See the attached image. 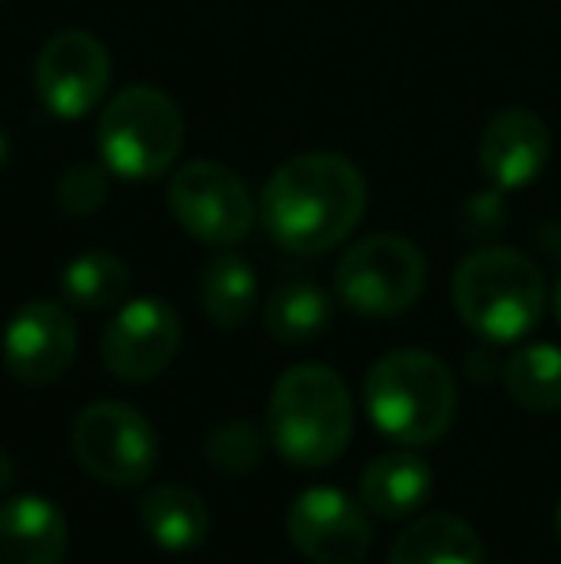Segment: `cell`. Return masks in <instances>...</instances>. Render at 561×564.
Masks as SVG:
<instances>
[{"instance_id":"obj_14","label":"cell","mask_w":561,"mask_h":564,"mask_svg":"<svg viewBox=\"0 0 561 564\" xmlns=\"http://www.w3.org/2000/svg\"><path fill=\"white\" fill-rule=\"evenodd\" d=\"M66 514L46 496H20L0 507V564H62Z\"/></svg>"},{"instance_id":"obj_24","label":"cell","mask_w":561,"mask_h":564,"mask_svg":"<svg viewBox=\"0 0 561 564\" xmlns=\"http://www.w3.org/2000/svg\"><path fill=\"white\" fill-rule=\"evenodd\" d=\"M470 224H465V230H470L473 238H481V235H488V230H496L504 224V212H500V204H496V196H481V200H473L470 204Z\"/></svg>"},{"instance_id":"obj_6","label":"cell","mask_w":561,"mask_h":564,"mask_svg":"<svg viewBox=\"0 0 561 564\" xmlns=\"http://www.w3.org/2000/svg\"><path fill=\"white\" fill-rule=\"evenodd\" d=\"M335 289L350 312L366 319H392L420 304L427 289V258L404 235H369L343 253Z\"/></svg>"},{"instance_id":"obj_3","label":"cell","mask_w":561,"mask_h":564,"mask_svg":"<svg viewBox=\"0 0 561 564\" xmlns=\"http://www.w3.org/2000/svg\"><path fill=\"white\" fill-rule=\"evenodd\" d=\"M270 438L289 465L323 468L354 438L350 388L327 365H292L270 395Z\"/></svg>"},{"instance_id":"obj_27","label":"cell","mask_w":561,"mask_h":564,"mask_svg":"<svg viewBox=\"0 0 561 564\" xmlns=\"http://www.w3.org/2000/svg\"><path fill=\"white\" fill-rule=\"evenodd\" d=\"M554 312H558V323H561V276H558V289H554Z\"/></svg>"},{"instance_id":"obj_9","label":"cell","mask_w":561,"mask_h":564,"mask_svg":"<svg viewBox=\"0 0 561 564\" xmlns=\"http://www.w3.org/2000/svg\"><path fill=\"white\" fill-rule=\"evenodd\" d=\"M112 85V58L93 31L66 28L43 43L35 58V93L58 119L89 116Z\"/></svg>"},{"instance_id":"obj_4","label":"cell","mask_w":561,"mask_h":564,"mask_svg":"<svg viewBox=\"0 0 561 564\" xmlns=\"http://www.w3.org/2000/svg\"><path fill=\"white\" fill-rule=\"evenodd\" d=\"M366 411L397 446H431L450 431L457 384L427 349H392L366 372Z\"/></svg>"},{"instance_id":"obj_17","label":"cell","mask_w":561,"mask_h":564,"mask_svg":"<svg viewBox=\"0 0 561 564\" xmlns=\"http://www.w3.org/2000/svg\"><path fill=\"white\" fill-rule=\"evenodd\" d=\"M389 564H485V545L457 514H423L392 542Z\"/></svg>"},{"instance_id":"obj_8","label":"cell","mask_w":561,"mask_h":564,"mask_svg":"<svg viewBox=\"0 0 561 564\" xmlns=\"http://www.w3.org/2000/svg\"><path fill=\"white\" fill-rule=\"evenodd\" d=\"M170 212L204 246H235L255 224V200L247 193V181L231 165L212 162V158H196L173 173Z\"/></svg>"},{"instance_id":"obj_2","label":"cell","mask_w":561,"mask_h":564,"mask_svg":"<svg viewBox=\"0 0 561 564\" xmlns=\"http://www.w3.org/2000/svg\"><path fill=\"white\" fill-rule=\"evenodd\" d=\"M454 312L485 341H516L539 327L547 307L542 269L511 246H481L465 253L450 281Z\"/></svg>"},{"instance_id":"obj_1","label":"cell","mask_w":561,"mask_h":564,"mask_svg":"<svg viewBox=\"0 0 561 564\" xmlns=\"http://www.w3.org/2000/svg\"><path fill=\"white\" fill-rule=\"evenodd\" d=\"M366 177L343 154L312 150L273 170L262 188V224L289 253H323L354 235L366 216Z\"/></svg>"},{"instance_id":"obj_26","label":"cell","mask_w":561,"mask_h":564,"mask_svg":"<svg viewBox=\"0 0 561 564\" xmlns=\"http://www.w3.org/2000/svg\"><path fill=\"white\" fill-rule=\"evenodd\" d=\"M8 154H12V147H8V134L0 131V170L8 165Z\"/></svg>"},{"instance_id":"obj_28","label":"cell","mask_w":561,"mask_h":564,"mask_svg":"<svg viewBox=\"0 0 561 564\" xmlns=\"http://www.w3.org/2000/svg\"><path fill=\"white\" fill-rule=\"evenodd\" d=\"M554 530H558V542H561V499H558V511H554Z\"/></svg>"},{"instance_id":"obj_20","label":"cell","mask_w":561,"mask_h":564,"mask_svg":"<svg viewBox=\"0 0 561 564\" xmlns=\"http://www.w3.org/2000/svg\"><path fill=\"white\" fill-rule=\"evenodd\" d=\"M131 289V273L116 253L85 250L62 269V296L85 312H105V307L123 304Z\"/></svg>"},{"instance_id":"obj_10","label":"cell","mask_w":561,"mask_h":564,"mask_svg":"<svg viewBox=\"0 0 561 564\" xmlns=\"http://www.w3.org/2000/svg\"><path fill=\"white\" fill-rule=\"evenodd\" d=\"M284 530L292 550L312 564H358L374 542L366 511L338 488L300 491L289 507Z\"/></svg>"},{"instance_id":"obj_16","label":"cell","mask_w":561,"mask_h":564,"mask_svg":"<svg viewBox=\"0 0 561 564\" xmlns=\"http://www.w3.org/2000/svg\"><path fill=\"white\" fill-rule=\"evenodd\" d=\"M142 530L165 553H193L208 542L212 511L193 488L158 484L142 496Z\"/></svg>"},{"instance_id":"obj_18","label":"cell","mask_w":561,"mask_h":564,"mask_svg":"<svg viewBox=\"0 0 561 564\" xmlns=\"http://www.w3.org/2000/svg\"><path fill=\"white\" fill-rule=\"evenodd\" d=\"M258 304V276L239 253H216L201 276V307L216 327L239 330Z\"/></svg>"},{"instance_id":"obj_22","label":"cell","mask_w":561,"mask_h":564,"mask_svg":"<svg viewBox=\"0 0 561 564\" xmlns=\"http://www.w3.org/2000/svg\"><path fill=\"white\" fill-rule=\"evenodd\" d=\"M266 453V438L250 419H227L204 438V460L224 476H242L258 468Z\"/></svg>"},{"instance_id":"obj_11","label":"cell","mask_w":561,"mask_h":564,"mask_svg":"<svg viewBox=\"0 0 561 564\" xmlns=\"http://www.w3.org/2000/svg\"><path fill=\"white\" fill-rule=\"evenodd\" d=\"M181 346V319L165 300L142 296L128 300L108 323L105 338H100V357L105 369L120 380H150L177 357Z\"/></svg>"},{"instance_id":"obj_15","label":"cell","mask_w":561,"mask_h":564,"mask_svg":"<svg viewBox=\"0 0 561 564\" xmlns=\"http://www.w3.org/2000/svg\"><path fill=\"white\" fill-rule=\"evenodd\" d=\"M431 496V465L412 446L381 453L362 473V503L377 519H408Z\"/></svg>"},{"instance_id":"obj_19","label":"cell","mask_w":561,"mask_h":564,"mask_svg":"<svg viewBox=\"0 0 561 564\" xmlns=\"http://www.w3.org/2000/svg\"><path fill=\"white\" fill-rule=\"evenodd\" d=\"M504 388L524 411L535 415L561 411V349L550 341L516 349L504 361Z\"/></svg>"},{"instance_id":"obj_21","label":"cell","mask_w":561,"mask_h":564,"mask_svg":"<svg viewBox=\"0 0 561 564\" xmlns=\"http://www.w3.org/2000/svg\"><path fill=\"white\" fill-rule=\"evenodd\" d=\"M262 319H266L270 338L284 341V346H300V341H312L327 330L331 300H327V292L315 289V284L292 281L273 292Z\"/></svg>"},{"instance_id":"obj_25","label":"cell","mask_w":561,"mask_h":564,"mask_svg":"<svg viewBox=\"0 0 561 564\" xmlns=\"http://www.w3.org/2000/svg\"><path fill=\"white\" fill-rule=\"evenodd\" d=\"M12 480H15V460H12V453L0 446V491L12 488Z\"/></svg>"},{"instance_id":"obj_5","label":"cell","mask_w":561,"mask_h":564,"mask_svg":"<svg viewBox=\"0 0 561 564\" xmlns=\"http://www.w3.org/2000/svg\"><path fill=\"white\" fill-rule=\"evenodd\" d=\"M185 147V116L158 85H128L97 119V154L123 181H154L170 173Z\"/></svg>"},{"instance_id":"obj_12","label":"cell","mask_w":561,"mask_h":564,"mask_svg":"<svg viewBox=\"0 0 561 564\" xmlns=\"http://www.w3.org/2000/svg\"><path fill=\"white\" fill-rule=\"evenodd\" d=\"M4 365L23 384H54L77 357V327L54 300H31L4 327Z\"/></svg>"},{"instance_id":"obj_7","label":"cell","mask_w":561,"mask_h":564,"mask_svg":"<svg viewBox=\"0 0 561 564\" xmlns=\"http://www.w3.org/2000/svg\"><path fill=\"white\" fill-rule=\"evenodd\" d=\"M69 446L77 465L108 488H142L158 465V434L150 419L116 400L77 411Z\"/></svg>"},{"instance_id":"obj_13","label":"cell","mask_w":561,"mask_h":564,"mask_svg":"<svg viewBox=\"0 0 561 564\" xmlns=\"http://www.w3.org/2000/svg\"><path fill=\"white\" fill-rule=\"evenodd\" d=\"M550 127L531 108H504L485 123L477 139L481 173L493 181L500 193H516L542 177L550 162Z\"/></svg>"},{"instance_id":"obj_23","label":"cell","mask_w":561,"mask_h":564,"mask_svg":"<svg viewBox=\"0 0 561 564\" xmlns=\"http://www.w3.org/2000/svg\"><path fill=\"white\" fill-rule=\"evenodd\" d=\"M108 196V165L105 162H74L62 170L58 185H54V200L66 216L82 219L105 204Z\"/></svg>"}]
</instances>
